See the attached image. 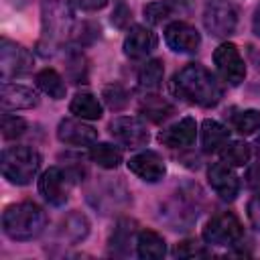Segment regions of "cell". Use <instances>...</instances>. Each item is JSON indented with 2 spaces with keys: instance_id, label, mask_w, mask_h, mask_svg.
<instances>
[{
  "instance_id": "cell-1",
  "label": "cell",
  "mask_w": 260,
  "mask_h": 260,
  "mask_svg": "<svg viewBox=\"0 0 260 260\" xmlns=\"http://www.w3.org/2000/svg\"><path fill=\"white\" fill-rule=\"evenodd\" d=\"M173 91L199 108H213L223 98V85L201 63H187L173 77Z\"/></svg>"
},
{
  "instance_id": "cell-2",
  "label": "cell",
  "mask_w": 260,
  "mask_h": 260,
  "mask_svg": "<svg viewBox=\"0 0 260 260\" xmlns=\"http://www.w3.org/2000/svg\"><path fill=\"white\" fill-rule=\"evenodd\" d=\"M75 32V16L71 4L65 0H41V39L43 55L55 53Z\"/></svg>"
},
{
  "instance_id": "cell-3",
  "label": "cell",
  "mask_w": 260,
  "mask_h": 260,
  "mask_svg": "<svg viewBox=\"0 0 260 260\" xmlns=\"http://www.w3.org/2000/svg\"><path fill=\"white\" fill-rule=\"evenodd\" d=\"M47 211L35 201H18L4 209L2 230L14 242L37 240L47 228Z\"/></svg>"
},
{
  "instance_id": "cell-4",
  "label": "cell",
  "mask_w": 260,
  "mask_h": 260,
  "mask_svg": "<svg viewBox=\"0 0 260 260\" xmlns=\"http://www.w3.org/2000/svg\"><path fill=\"white\" fill-rule=\"evenodd\" d=\"M0 169L8 183L18 185V187L28 185L41 171V154H39V150H35L32 146H26V144L8 146L2 150Z\"/></svg>"
},
{
  "instance_id": "cell-5",
  "label": "cell",
  "mask_w": 260,
  "mask_h": 260,
  "mask_svg": "<svg viewBox=\"0 0 260 260\" xmlns=\"http://www.w3.org/2000/svg\"><path fill=\"white\" fill-rule=\"evenodd\" d=\"M203 26L217 39L234 35L238 28V8L230 0H207L203 6Z\"/></svg>"
},
{
  "instance_id": "cell-6",
  "label": "cell",
  "mask_w": 260,
  "mask_h": 260,
  "mask_svg": "<svg viewBox=\"0 0 260 260\" xmlns=\"http://www.w3.org/2000/svg\"><path fill=\"white\" fill-rule=\"evenodd\" d=\"M73 183H75V177L71 175V171L67 167L55 165L43 171V175L39 177V193L49 205L61 207L67 203Z\"/></svg>"
},
{
  "instance_id": "cell-7",
  "label": "cell",
  "mask_w": 260,
  "mask_h": 260,
  "mask_svg": "<svg viewBox=\"0 0 260 260\" xmlns=\"http://www.w3.org/2000/svg\"><path fill=\"white\" fill-rule=\"evenodd\" d=\"M244 236L242 221L232 211L215 213L203 228V240L211 246H236Z\"/></svg>"
},
{
  "instance_id": "cell-8",
  "label": "cell",
  "mask_w": 260,
  "mask_h": 260,
  "mask_svg": "<svg viewBox=\"0 0 260 260\" xmlns=\"http://www.w3.org/2000/svg\"><path fill=\"white\" fill-rule=\"evenodd\" d=\"M35 65V57L32 53L10 39H2L0 41V77L2 81H10L14 77L26 75Z\"/></svg>"
},
{
  "instance_id": "cell-9",
  "label": "cell",
  "mask_w": 260,
  "mask_h": 260,
  "mask_svg": "<svg viewBox=\"0 0 260 260\" xmlns=\"http://www.w3.org/2000/svg\"><path fill=\"white\" fill-rule=\"evenodd\" d=\"M213 63L215 69L219 73V77L228 83V85H240L246 77V63L238 51V47L234 43H221L215 47L213 51Z\"/></svg>"
},
{
  "instance_id": "cell-10",
  "label": "cell",
  "mask_w": 260,
  "mask_h": 260,
  "mask_svg": "<svg viewBox=\"0 0 260 260\" xmlns=\"http://www.w3.org/2000/svg\"><path fill=\"white\" fill-rule=\"evenodd\" d=\"M108 130L116 142L128 148H140L150 140L146 122L140 116H118L110 122Z\"/></svg>"
},
{
  "instance_id": "cell-11",
  "label": "cell",
  "mask_w": 260,
  "mask_h": 260,
  "mask_svg": "<svg viewBox=\"0 0 260 260\" xmlns=\"http://www.w3.org/2000/svg\"><path fill=\"white\" fill-rule=\"evenodd\" d=\"M165 43L175 53L191 55L197 53L201 47V32L185 20H175L165 28Z\"/></svg>"
},
{
  "instance_id": "cell-12",
  "label": "cell",
  "mask_w": 260,
  "mask_h": 260,
  "mask_svg": "<svg viewBox=\"0 0 260 260\" xmlns=\"http://www.w3.org/2000/svg\"><path fill=\"white\" fill-rule=\"evenodd\" d=\"M207 183L215 191V195L223 201H234L240 193V177L236 175L234 167L225 165L223 160L209 165L207 169Z\"/></svg>"
},
{
  "instance_id": "cell-13",
  "label": "cell",
  "mask_w": 260,
  "mask_h": 260,
  "mask_svg": "<svg viewBox=\"0 0 260 260\" xmlns=\"http://www.w3.org/2000/svg\"><path fill=\"white\" fill-rule=\"evenodd\" d=\"M57 138L67 146H91L98 140V130L77 116L63 118L57 126Z\"/></svg>"
},
{
  "instance_id": "cell-14",
  "label": "cell",
  "mask_w": 260,
  "mask_h": 260,
  "mask_svg": "<svg viewBox=\"0 0 260 260\" xmlns=\"http://www.w3.org/2000/svg\"><path fill=\"white\" fill-rule=\"evenodd\" d=\"M128 169L144 183H158L167 175L165 158L154 150H142V152H136L134 156H130Z\"/></svg>"
},
{
  "instance_id": "cell-15",
  "label": "cell",
  "mask_w": 260,
  "mask_h": 260,
  "mask_svg": "<svg viewBox=\"0 0 260 260\" xmlns=\"http://www.w3.org/2000/svg\"><path fill=\"white\" fill-rule=\"evenodd\" d=\"M156 45H158V39H156L154 30H152L150 26L134 24V26L126 32L122 49H124V55H126L128 59L138 61V59H146V57L156 49Z\"/></svg>"
},
{
  "instance_id": "cell-16",
  "label": "cell",
  "mask_w": 260,
  "mask_h": 260,
  "mask_svg": "<svg viewBox=\"0 0 260 260\" xmlns=\"http://www.w3.org/2000/svg\"><path fill=\"white\" fill-rule=\"evenodd\" d=\"M39 93L28 87V85H20V83H10V81H2L0 87V106L2 112H18V110H30L39 106Z\"/></svg>"
},
{
  "instance_id": "cell-17",
  "label": "cell",
  "mask_w": 260,
  "mask_h": 260,
  "mask_svg": "<svg viewBox=\"0 0 260 260\" xmlns=\"http://www.w3.org/2000/svg\"><path fill=\"white\" fill-rule=\"evenodd\" d=\"M128 191L120 181H104L100 187L95 185L93 191H89L87 199L95 209H102L104 213L114 211L118 207H124L128 203Z\"/></svg>"
},
{
  "instance_id": "cell-18",
  "label": "cell",
  "mask_w": 260,
  "mask_h": 260,
  "mask_svg": "<svg viewBox=\"0 0 260 260\" xmlns=\"http://www.w3.org/2000/svg\"><path fill=\"white\" fill-rule=\"evenodd\" d=\"M197 138V122L191 116L181 118L179 122L162 128L158 132V142L169 148H187L193 146Z\"/></svg>"
},
{
  "instance_id": "cell-19",
  "label": "cell",
  "mask_w": 260,
  "mask_h": 260,
  "mask_svg": "<svg viewBox=\"0 0 260 260\" xmlns=\"http://www.w3.org/2000/svg\"><path fill=\"white\" fill-rule=\"evenodd\" d=\"M199 136H201V148L205 152H219L221 146L230 140V128L217 120L207 118L201 122Z\"/></svg>"
},
{
  "instance_id": "cell-20",
  "label": "cell",
  "mask_w": 260,
  "mask_h": 260,
  "mask_svg": "<svg viewBox=\"0 0 260 260\" xmlns=\"http://www.w3.org/2000/svg\"><path fill=\"white\" fill-rule=\"evenodd\" d=\"M89 234V219L81 211H71L59 225V238L67 244H79Z\"/></svg>"
},
{
  "instance_id": "cell-21",
  "label": "cell",
  "mask_w": 260,
  "mask_h": 260,
  "mask_svg": "<svg viewBox=\"0 0 260 260\" xmlns=\"http://www.w3.org/2000/svg\"><path fill=\"white\" fill-rule=\"evenodd\" d=\"M136 254L142 260H156L167 254L165 238L154 230H140L136 236Z\"/></svg>"
},
{
  "instance_id": "cell-22",
  "label": "cell",
  "mask_w": 260,
  "mask_h": 260,
  "mask_svg": "<svg viewBox=\"0 0 260 260\" xmlns=\"http://www.w3.org/2000/svg\"><path fill=\"white\" fill-rule=\"evenodd\" d=\"M136 236H138V230H136V221L134 219H120L110 236V250L112 254H128L130 252V244H136Z\"/></svg>"
},
{
  "instance_id": "cell-23",
  "label": "cell",
  "mask_w": 260,
  "mask_h": 260,
  "mask_svg": "<svg viewBox=\"0 0 260 260\" xmlns=\"http://www.w3.org/2000/svg\"><path fill=\"white\" fill-rule=\"evenodd\" d=\"M69 112H71L73 116H77V118L89 122V120H100V118H102L104 106H102V102H100L93 93H89V91H79V93H75V95L71 98V102H69Z\"/></svg>"
},
{
  "instance_id": "cell-24",
  "label": "cell",
  "mask_w": 260,
  "mask_h": 260,
  "mask_svg": "<svg viewBox=\"0 0 260 260\" xmlns=\"http://www.w3.org/2000/svg\"><path fill=\"white\" fill-rule=\"evenodd\" d=\"M138 110H140L142 118H146V120H150V122H154V124L165 122V120L171 118L173 112H175L173 104H169L165 98H160V95H156V93H144V98L140 100Z\"/></svg>"
},
{
  "instance_id": "cell-25",
  "label": "cell",
  "mask_w": 260,
  "mask_h": 260,
  "mask_svg": "<svg viewBox=\"0 0 260 260\" xmlns=\"http://www.w3.org/2000/svg\"><path fill=\"white\" fill-rule=\"evenodd\" d=\"M165 65L160 59H148L138 69V87L144 93H156L162 85Z\"/></svg>"
},
{
  "instance_id": "cell-26",
  "label": "cell",
  "mask_w": 260,
  "mask_h": 260,
  "mask_svg": "<svg viewBox=\"0 0 260 260\" xmlns=\"http://www.w3.org/2000/svg\"><path fill=\"white\" fill-rule=\"evenodd\" d=\"M89 160L95 162L98 167L102 169H118L120 162L124 160V154H122V148L116 146V144H110V142H93L89 146V152H87Z\"/></svg>"
},
{
  "instance_id": "cell-27",
  "label": "cell",
  "mask_w": 260,
  "mask_h": 260,
  "mask_svg": "<svg viewBox=\"0 0 260 260\" xmlns=\"http://www.w3.org/2000/svg\"><path fill=\"white\" fill-rule=\"evenodd\" d=\"M35 81H37V87H39L45 95H49L51 100H63L65 93H67V85H65V81H63L61 73L55 71V69H51V67L41 69V71L35 75Z\"/></svg>"
},
{
  "instance_id": "cell-28",
  "label": "cell",
  "mask_w": 260,
  "mask_h": 260,
  "mask_svg": "<svg viewBox=\"0 0 260 260\" xmlns=\"http://www.w3.org/2000/svg\"><path fill=\"white\" fill-rule=\"evenodd\" d=\"M219 158L230 167H246L252 158V146L244 140H228L219 150Z\"/></svg>"
},
{
  "instance_id": "cell-29",
  "label": "cell",
  "mask_w": 260,
  "mask_h": 260,
  "mask_svg": "<svg viewBox=\"0 0 260 260\" xmlns=\"http://www.w3.org/2000/svg\"><path fill=\"white\" fill-rule=\"evenodd\" d=\"M232 124H234V130H238L242 136H250L260 130V110H254V108L242 110L232 118Z\"/></svg>"
},
{
  "instance_id": "cell-30",
  "label": "cell",
  "mask_w": 260,
  "mask_h": 260,
  "mask_svg": "<svg viewBox=\"0 0 260 260\" xmlns=\"http://www.w3.org/2000/svg\"><path fill=\"white\" fill-rule=\"evenodd\" d=\"M102 100L106 102V106L114 112H120L128 106L130 102V93L128 89L122 85V83H110V85H104L102 89Z\"/></svg>"
},
{
  "instance_id": "cell-31",
  "label": "cell",
  "mask_w": 260,
  "mask_h": 260,
  "mask_svg": "<svg viewBox=\"0 0 260 260\" xmlns=\"http://www.w3.org/2000/svg\"><path fill=\"white\" fill-rule=\"evenodd\" d=\"M173 10H175V6L169 2V0H152V2H148L144 8H142V12H144V20L148 22V24H162L165 20H169L171 16H173Z\"/></svg>"
},
{
  "instance_id": "cell-32",
  "label": "cell",
  "mask_w": 260,
  "mask_h": 260,
  "mask_svg": "<svg viewBox=\"0 0 260 260\" xmlns=\"http://www.w3.org/2000/svg\"><path fill=\"white\" fill-rule=\"evenodd\" d=\"M28 124L24 118L16 116V114H10V112H4L2 114V136L6 140H16L20 138L24 132H26Z\"/></svg>"
},
{
  "instance_id": "cell-33",
  "label": "cell",
  "mask_w": 260,
  "mask_h": 260,
  "mask_svg": "<svg viewBox=\"0 0 260 260\" xmlns=\"http://www.w3.org/2000/svg\"><path fill=\"white\" fill-rule=\"evenodd\" d=\"M85 57L79 51H71L67 57V75L73 83H85L87 81V65Z\"/></svg>"
},
{
  "instance_id": "cell-34",
  "label": "cell",
  "mask_w": 260,
  "mask_h": 260,
  "mask_svg": "<svg viewBox=\"0 0 260 260\" xmlns=\"http://www.w3.org/2000/svg\"><path fill=\"white\" fill-rule=\"evenodd\" d=\"M175 256H179V258H199V256H209V250L205 248V244H201L197 240H185V242L177 244Z\"/></svg>"
},
{
  "instance_id": "cell-35",
  "label": "cell",
  "mask_w": 260,
  "mask_h": 260,
  "mask_svg": "<svg viewBox=\"0 0 260 260\" xmlns=\"http://www.w3.org/2000/svg\"><path fill=\"white\" fill-rule=\"evenodd\" d=\"M132 20V10L124 0H116L114 2V10H112V24L118 28H126Z\"/></svg>"
},
{
  "instance_id": "cell-36",
  "label": "cell",
  "mask_w": 260,
  "mask_h": 260,
  "mask_svg": "<svg viewBox=\"0 0 260 260\" xmlns=\"http://www.w3.org/2000/svg\"><path fill=\"white\" fill-rule=\"evenodd\" d=\"M246 213H248V221L254 230L260 232V191L254 193L246 205Z\"/></svg>"
},
{
  "instance_id": "cell-37",
  "label": "cell",
  "mask_w": 260,
  "mask_h": 260,
  "mask_svg": "<svg viewBox=\"0 0 260 260\" xmlns=\"http://www.w3.org/2000/svg\"><path fill=\"white\" fill-rule=\"evenodd\" d=\"M110 0H69V4L77 10H83V12H95L100 8H104Z\"/></svg>"
},
{
  "instance_id": "cell-38",
  "label": "cell",
  "mask_w": 260,
  "mask_h": 260,
  "mask_svg": "<svg viewBox=\"0 0 260 260\" xmlns=\"http://www.w3.org/2000/svg\"><path fill=\"white\" fill-rule=\"evenodd\" d=\"M252 28H254L256 37H260V4H258V8H256V12H254V18H252Z\"/></svg>"
},
{
  "instance_id": "cell-39",
  "label": "cell",
  "mask_w": 260,
  "mask_h": 260,
  "mask_svg": "<svg viewBox=\"0 0 260 260\" xmlns=\"http://www.w3.org/2000/svg\"><path fill=\"white\" fill-rule=\"evenodd\" d=\"M254 150H256V156H258V160H260V136H258L256 142H254Z\"/></svg>"
}]
</instances>
